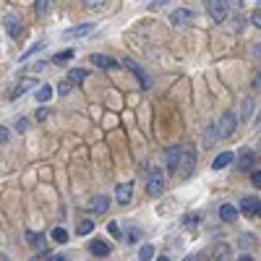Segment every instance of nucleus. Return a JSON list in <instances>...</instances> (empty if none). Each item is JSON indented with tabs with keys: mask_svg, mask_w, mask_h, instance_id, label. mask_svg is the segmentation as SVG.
<instances>
[{
	"mask_svg": "<svg viewBox=\"0 0 261 261\" xmlns=\"http://www.w3.org/2000/svg\"><path fill=\"white\" fill-rule=\"evenodd\" d=\"M206 11L217 24H222V21L230 18V3L227 0H206Z\"/></svg>",
	"mask_w": 261,
	"mask_h": 261,
	"instance_id": "obj_1",
	"label": "nucleus"
},
{
	"mask_svg": "<svg viewBox=\"0 0 261 261\" xmlns=\"http://www.w3.org/2000/svg\"><path fill=\"white\" fill-rule=\"evenodd\" d=\"M146 193L149 196H162L165 193V175H162V170H149V175H146Z\"/></svg>",
	"mask_w": 261,
	"mask_h": 261,
	"instance_id": "obj_2",
	"label": "nucleus"
},
{
	"mask_svg": "<svg viewBox=\"0 0 261 261\" xmlns=\"http://www.w3.org/2000/svg\"><path fill=\"white\" fill-rule=\"evenodd\" d=\"M193 165H196L193 146H180V170L178 172H183V178H188L191 172H193Z\"/></svg>",
	"mask_w": 261,
	"mask_h": 261,
	"instance_id": "obj_3",
	"label": "nucleus"
},
{
	"mask_svg": "<svg viewBox=\"0 0 261 261\" xmlns=\"http://www.w3.org/2000/svg\"><path fill=\"white\" fill-rule=\"evenodd\" d=\"M235 125H238L235 113H232V110H225V115L220 118V125H217V130H220V136H222V139H227V136L235 134Z\"/></svg>",
	"mask_w": 261,
	"mask_h": 261,
	"instance_id": "obj_4",
	"label": "nucleus"
},
{
	"mask_svg": "<svg viewBox=\"0 0 261 261\" xmlns=\"http://www.w3.org/2000/svg\"><path fill=\"white\" fill-rule=\"evenodd\" d=\"M180 170V146H170L165 151V172H178Z\"/></svg>",
	"mask_w": 261,
	"mask_h": 261,
	"instance_id": "obj_5",
	"label": "nucleus"
},
{
	"mask_svg": "<svg viewBox=\"0 0 261 261\" xmlns=\"http://www.w3.org/2000/svg\"><path fill=\"white\" fill-rule=\"evenodd\" d=\"M34 86H37V79H34V76H24V79H21V81L13 86V89H11L8 99H18V97H24L29 89H34Z\"/></svg>",
	"mask_w": 261,
	"mask_h": 261,
	"instance_id": "obj_6",
	"label": "nucleus"
},
{
	"mask_svg": "<svg viewBox=\"0 0 261 261\" xmlns=\"http://www.w3.org/2000/svg\"><path fill=\"white\" fill-rule=\"evenodd\" d=\"M89 63H92V65H99V68H105V71H115V68H118V60H115V58L99 55V53H94V55L89 58Z\"/></svg>",
	"mask_w": 261,
	"mask_h": 261,
	"instance_id": "obj_7",
	"label": "nucleus"
},
{
	"mask_svg": "<svg viewBox=\"0 0 261 261\" xmlns=\"http://www.w3.org/2000/svg\"><path fill=\"white\" fill-rule=\"evenodd\" d=\"M191 21H193V13H191L188 8H178L175 13L170 16V24H172V27H188Z\"/></svg>",
	"mask_w": 261,
	"mask_h": 261,
	"instance_id": "obj_8",
	"label": "nucleus"
},
{
	"mask_svg": "<svg viewBox=\"0 0 261 261\" xmlns=\"http://www.w3.org/2000/svg\"><path fill=\"white\" fill-rule=\"evenodd\" d=\"M94 32V24H81V27H73V29H65L63 32V39H81L86 34Z\"/></svg>",
	"mask_w": 261,
	"mask_h": 261,
	"instance_id": "obj_9",
	"label": "nucleus"
},
{
	"mask_svg": "<svg viewBox=\"0 0 261 261\" xmlns=\"http://www.w3.org/2000/svg\"><path fill=\"white\" fill-rule=\"evenodd\" d=\"M89 253L97 256V258L110 256V243H107V241H99V238H94V241H89Z\"/></svg>",
	"mask_w": 261,
	"mask_h": 261,
	"instance_id": "obj_10",
	"label": "nucleus"
},
{
	"mask_svg": "<svg viewBox=\"0 0 261 261\" xmlns=\"http://www.w3.org/2000/svg\"><path fill=\"white\" fill-rule=\"evenodd\" d=\"M3 24H6V32H8V37H21V21H18V16H13V13H6V18H3Z\"/></svg>",
	"mask_w": 261,
	"mask_h": 261,
	"instance_id": "obj_11",
	"label": "nucleus"
},
{
	"mask_svg": "<svg viewBox=\"0 0 261 261\" xmlns=\"http://www.w3.org/2000/svg\"><path fill=\"white\" fill-rule=\"evenodd\" d=\"M130 191H134V183H120V186L115 188V201H118L120 206L130 204Z\"/></svg>",
	"mask_w": 261,
	"mask_h": 261,
	"instance_id": "obj_12",
	"label": "nucleus"
},
{
	"mask_svg": "<svg viewBox=\"0 0 261 261\" xmlns=\"http://www.w3.org/2000/svg\"><path fill=\"white\" fill-rule=\"evenodd\" d=\"M123 65H125V68H128L130 73H134V76H136V81L144 86V89H149V79H146V73L139 68V65H136L134 60H128V58H125V60H123Z\"/></svg>",
	"mask_w": 261,
	"mask_h": 261,
	"instance_id": "obj_13",
	"label": "nucleus"
},
{
	"mask_svg": "<svg viewBox=\"0 0 261 261\" xmlns=\"http://www.w3.org/2000/svg\"><path fill=\"white\" fill-rule=\"evenodd\" d=\"M258 209H261V204H258V199H256V196H246V199L241 201V212H243L246 217H253V214H258Z\"/></svg>",
	"mask_w": 261,
	"mask_h": 261,
	"instance_id": "obj_14",
	"label": "nucleus"
},
{
	"mask_svg": "<svg viewBox=\"0 0 261 261\" xmlns=\"http://www.w3.org/2000/svg\"><path fill=\"white\" fill-rule=\"evenodd\" d=\"M89 209L94 212V214H105L107 209H110V199H107V196H94V199L89 201Z\"/></svg>",
	"mask_w": 261,
	"mask_h": 261,
	"instance_id": "obj_15",
	"label": "nucleus"
},
{
	"mask_svg": "<svg viewBox=\"0 0 261 261\" xmlns=\"http://www.w3.org/2000/svg\"><path fill=\"white\" fill-rule=\"evenodd\" d=\"M232 162H235V151H222V154L214 157L212 167H214V170H222V167H227V165H232Z\"/></svg>",
	"mask_w": 261,
	"mask_h": 261,
	"instance_id": "obj_16",
	"label": "nucleus"
},
{
	"mask_svg": "<svg viewBox=\"0 0 261 261\" xmlns=\"http://www.w3.org/2000/svg\"><path fill=\"white\" fill-rule=\"evenodd\" d=\"M220 220H222V222H235V220H238V209H235L232 204H222V206H220Z\"/></svg>",
	"mask_w": 261,
	"mask_h": 261,
	"instance_id": "obj_17",
	"label": "nucleus"
},
{
	"mask_svg": "<svg viewBox=\"0 0 261 261\" xmlns=\"http://www.w3.org/2000/svg\"><path fill=\"white\" fill-rule=\"evenodd\" d=\"M214 261H232L227 243H217V246H214Z\"/></svg>",
	"mask_w": 261,
	"mask_h": 261,
	"instance_id": "obj_18",
	"label": "nucleus"
},
{
	"mask_svg": "<svg viewBox=\"0 0 261 261\" xmlns=\"http://www.w3.org/2000/svg\"><path fill=\"white\" fill-rule=\"evenodd\" d=\"M251 165H253V151H251V149H243V151H241V157H238V170H243V172H246Z\"/></svg>",
	"mask_w": 261,
	"mask_h": 261,
	"instance_id": "obj_19",
	"label": "nucleus"
},
{
	"mask_svg": "<svg viewBox=\"0 0 261 261\" xmlns=\"http://www.w3.org/2000/svg\"><path fill=\"white\" fill-rule=\"evenodd\" d=\"M251 118H253V97H246L243 105H241V120L248 123Z\"/></svg>",
	"mask_w": 261,
	"mask_h": 261,
	"instance_id": "obj_20",
	"label": "nucleus"
},
{
	"mask_svg": "<svg viewBox=\"0 0 261 261\" xmlns=\"http://www.w3.org/2000/svg\"><path fill=\"white\" fill-rule=\"evenodd\" d=\"M53 94H55V89H53V86L42 84L39 89H37V102H50V99H53Z\"/></svg>",
	"mask_w": 261,
	"mask_h": 261,
	"instance_id": "obj_21",
	"label": "nucleus"
},
{
	"mask_svg": "<svg viewBox=\"0 0 261 261\" xmlns=\"http://www.w3.org/2000/svg\"><path fill=\"white\" fill-rule=\"evenodd\" d=\"M217 139H220V130H217V125H209L204 130V146H212Z\"/></svg>",
	"mask_w": 261,
	"mask_h": 261,
	"instance_id": "obj_22",
	"label": "nucleus"
},
{
	"mask_svg": "<svg viewBox=\"0 0 261 261\" xmlns=\"http://www.w3.org/2000/svg\"><path fill=\"white\" fill-rule=\"evenodd\" d=\"M27 241L34 248H45V235H42V232H27Z\"/></svg>",
	"mask_w": 261,
	"mask_h": 261,
	"instance_id": "obj_23",
	"label": "nucleus"
},
{
	"mask_svg": "<svg viewBox=\"0 0 261 261\" xmlns=\"http://www.w3.org/2000/svg\"><path fill=\"white\" fill-rule=\"evenodd\" d=\"M50 238H53V241H55L58 246H63V243H68V232H65L63 227H53Z\"/></svg>",
	"mask_w": 261,
	"mask_h": 261,
	"instance_id": "obj_24",
	"label": "nucleus"
},
{
	"mask_svg": "<svg viewBox=\"0 0 261 261\" xmlns=\"http://www.w3.org/2000/svg\"><path fill=\"white\" fill-rule=\"evenodd\" d=\"M94 230V222L92 220H81L79 225H76V235H89Z\"/></svg>",
	"mask_w": 261,
	"mask_h": 261,
	"instance_id": "obj_25",
	"label": "nucleus"
},
{
	"mask_svg": "<svg viewBox=\"0 0 261 261\" xmlns=\"http://www.w3.org/2000/svg\"><path fill=\"white\" fill-rule=\"evenodd\" d=\"M151 256H154V246L144 243V246L139 248V261H151Z\"/></svg>",
	"mask_w": 261,
	"mask_h": 261,
	"instance_id": "obj_26",
	"label": "nucleus"
},
{
	"mask_svg": "<svg viewBox=\"0 0 261 261\" xmlns=\"http://www.w3.org/2000/svg\"><path fill=\"white\" fill-rule=\"evenodd\" d=\"M86 79V71L84 68H71V73H68V81H73V84H81Z\"/></svg>",
	"mask_w": 261,
	"mask_h": 261,
	"instance_id": "obj_27",
	"label": "nucleus"
},
{
	"mask_svg": "<svg viewBox=\"0 0 261 261\" xmlns=\"http://www.w3.org/2000/svg\"><path fill=\"white\" fill-rule=\"evenodd\" d=\"M238 243H241V248H253V246H256V241H253L251 232H243L241 238H238Z\"/></svg>",
	"mask_w": 261,
	"mask_h": 261,
	"instance_id": "obj_28",
	"label": "nucleus"
},
{
	"mask_svg": "<svg viewBox=\"0 0 261 261\" xmlns=\"http://www.w3.org/2000/svg\"><path fill=\"white\" fill-rule=\"evenodd\" d=\"M141 241V230L139 227H130L128 235H125V243H139Z\"/></svg>",
	"mask_w": 261,
	"mask_h": 261,
	"instance_id": "obj_29",
	"label": "nucleus"
},
{
	"mask_svg": "<svg viewBox=\"0 0 261 261\" xmlns=\"http://www.w3.org/2000/svg\"><path fill=\"white\" fill-rule=\"evenodd\" d=\"M71 84H73V81H68V79L60 81V84H58V94H60V97H68V94H71Z\"/></svg>",
	"mask_w": 261,
	"mask_h": 261,
	"instance_id": "obj_30",
	"label": "nucleus"
},
{
	"mask_svg": "<svg viewBox=\"0 0 261 261\" xmlns=\"http://www.w3.org/2000/svg\"><path fill=\"white\" fill-rule=\"evenodd\" d=\"M71 58H73V50H65V53H58V55H55L53 60H55V63L60 65V63H68Z\"/></svg>",
	"mask_w": 261,
	"mask_h": 261,
	"instance_id": "obj_31",
	"label": "nucleus"
},
{
	"mask_svg": "<svg viewBox=\"0 0 261 261\" xmlns=\"http://www.w3.org/2000/svg\"><path fill=\"white\" fill-rule=\"evenodd\" d=\"M42 47H45V42H37V45H32V47H29V50H27L24 55H21V60H27V58H32V55H34V53H39Z\"/></svg>",
	"mask_w": 261,
	"mask_h": 261,
	"instance_id": "obj_32",
	"label": "nucleus"
},
{
	"mask_svg": "<svg viewBox=\"0 0 261 261\" xmlns=\"http://www.w3.org/2000/svg\"><path fill=\"white\" fill-rule=\"evenodd\" d=\"M47 3H50V0H37V6H34L37 16H45L47 13Z\"/></svg>",
	"mask_w": 261,
	"mask_h": 261,
	"instance_id": "obj_33",
	"label": "nucleus"
},
{
	"mask_svg": "<svg viewBox=\"0 0 261 261\" xmlns=\"http://www.w3.org/2000/svg\"><path fill=\"white\" fill-rule=\"evenodd\" d=\"M8 139H11V130L6 125H0V144H8Z\"/></svg>",
	"mask_w": 261,
	"mask_h": 261,
	"instance_id": "obj_34",
	"label": "nucleus"
},
{
	"mask_svg": "<svg viewBox=\"0 0 261 261\" xmlns=\"http://www.w3.org/2000/svg\"><path fill=\"white\" fill-rule=\"evenodd\" d=\"M251 183L256 188H261V170H253V175H251Z\"/></svg>",
	"mask_w": 261,
	"mask_h": 261,
	"instance_id": "obj_35",
	"label": "nucleus"
},
{
	"mask_svg": "<svg viewBox=\"0 0 261 261\" xmlns=\"http://www.w3.org/2000/svg\"><path fill=\"white\" fill-rule=\"evenodd\" d=\"M251 21H253V27H256V29H261V11H253Z\"/></svg>",
	"mask_w": 261,
	"mask_h": 261,
	"instance_id": "obj_36",
	"label": "nucleus"
},
{
	"mask_svg": "<svg viewBox=\"0 0 261 261\" xmlns=\"http://www.w3.org/2000/svg\"><path fill=\"white\" fill-rule=\"evenodd\" d=\"M102 3H105V0H84V6H86V8H99Z\"/></svg>",
	"mask_w": 261,
	"mask_h": 261,
	"instance_id": "obj_37",
	"label": "nucleus"
},
{
	"mask_svg": "<svg viewBox=\"0 0 261 261\" xmlns=\"http://www.w3.org/2000/svg\"><path fill=\"white\" fill-rule=\"evenodd\" d=\"M107 230H110L115 238H120V227H118V222H110V225H107Z\"/></svg>",
	"mask_w": 261,
	"mask_h": 261,
	"instance_id": "obj_38",
	"label": "nucleus"
},
{
	"mask_svg": "<svg viewBox=\"0 0 261 261\" xmlns=\"http://www.w3.org/2000/svg\"><path fill=\"white\" fill-rule=\"evenodd\" d=\"M186 261H206V256H204V253H193V256H188Z\"/></svg>",
	"mask_w": 261,
	"mask_h": 261,
	"instance_id": "obj_39",
	"label": "nucleus"
},
{
	"mask_svg": "<svg viewBox=\"0 0 261 261\" xmlns=\"http://www.w3.org/2000/svg\"><path fill=\"white\" fill-rule=\"evenodd\" d=\"M47 261H68V256H63V253H55V256H47Z\"/></svg>",
	"mask_w": 261,
	"mask_h": 261,
	"instance_id": "obj_40",
	"label": "nucleus"
},
{
	"mask_svg": "<svg viewBox=\"0 0 261 261\" xmlns=\"http://www.w3.org/2000/svg\"><path fill=\"white\" fill-rule=\"evenodd\" d=\"M165 3H172V0H151V8H162Z\"/></svg>",
	"mask_w": 261,
	"mask_h": 261,
	"instance_id": "obj_41",
	"label": "nucleus"
},
{
	"mask_svg": "<svg viewBox=\"0 0 261 261\" xmlns=\"http://www.w3.org/2000/svg\"><path fill=\"white\" fill-rule=\"evenodd\" d=\"M27 125H29V123H27L24 118H21V120H18V125H16V128H18V134H24V130H27Z\"/></svg>",
	"mask_w": 261,
	"mask_h": 261,
	"instance_id": "obj_42",
	"label": "nucleus"
},
{
	"mask_svg": "<svg viewBox=\"0 0 261 261\" xmlns=\"http://www.w3.org/2000/svg\"><path fill=\"white\" fill-rule=\"evenodd\" d=\"M241 261H253V256H251V253H243V256H241Z\"/></svg>",
	"mask_w": 261,
	"mask_h": 261,
	"instance_id": "obj_43",
	"label": "nucleus"
},
{
	"mask_svg": "<svg viewBox=\"0 0 261 261\" xmlns=\"http://www.w3.org/2000/svg\"><path fill=\"white\" fill-rule=\"evenodd\" d=\"M253 53H256V58H261V45H256V47H253Z\"/></svg>",
	"mask_w": 261,
	"mask_h": 261,
	"instance_id": "obj_44",
	"label": "nucleus"
},
{
	"mask_svg": "<svg viewBox=\"0 0 261 261\" xmlns=\"http://www.w3.org/2000/svg\"><path fill=\"white\" fill-rule=\"evenodd\" d=\"M157 261H170V256H160V258H157Z\"/></svg>",
	"mask_w": 261,
	"mask_h": 261,
	"instance_id": "obj_45",
	"label": "nucleus"
},
{
	"mask_svg": "<svg viewBox=\"0 0 261 261\" xmlns=\"http://www.w3.org/2000/svg\"><path fill=\"white\" fill-rule=\"evenodd\" d=\"M256 128H261V115H258V120H256Z\"/></svg>",
	"mask_w": 261,
	"mask_h": 261,
	"instance_id": "obj_46",
	"label": "nucleus"
},
{
	"mask_svg": "<svg viewBox=\"0 0 261 261\" xmlns=\"http://www.w3.org/2000/svg\"><path fill=\"white\" fill-rule=\"evenodd\" d=\"M227 3H230V6H238V0H227Z\"/></svg>",
	"mask_w": 261,
	"mask_h": 261,
	"instance_id": "obj_47",
	"label": "nucleus"
},
{
	"mask_svg": "<svg viewBox=\"0 0 261 261\" xmlns=\"http://www.w3.org/2000/svg\"><path fill=\"white\" fill-rule=\"evenodd\" d=\"M258 217H261V209H258Z\"/></svg>",
	"mask_w": 261,
	"mask_h": 261,
	"instance_id": "obj_48",
	"label": "nucleus"
}]
</instances>
